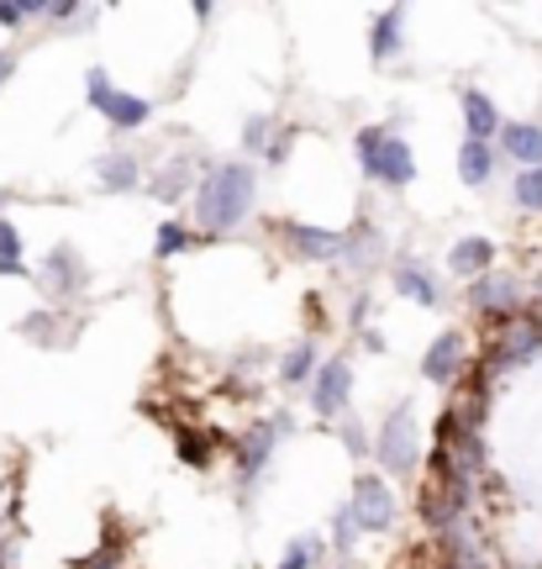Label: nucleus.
Masks as SVG:
<instances>
[{
    "instance_id": "1",
    "label": "nucleus",
    "mask_w": 542,
    "mask_h": 569,
    "mask_svg": "<svg viewBox=\"0 0 542 569\" xmlns=\"http://www.w3.org/2000/svg\"><path fill=\"white\" fill-rule=\"evenodd\" d=\"M253 206H259V164H248V158L211 164L190 190V211H196L200 232H217V238L238 232L253 217Z\"/></svg>"
},
{
    "instance_id": "2",
    "label": "nucleus",
    "mask_w": 542,
    "mask_h": 569,
    "mask_svg": "<svg viewBox=\"0 0 542 569\" xmlns=\"http://www.w3.org/2000/svg\"><path fill=\"white\" fill-rule=\"evenodd\" d=\"M353 148H358V169H364L374 185H385V190H406V185L416 179V154H411V143H406V137H400L390 122L358 127Z\"/></svg>"
},
{
    "instance_id": "3",
    "label": "nucleus",
    "mask_w": 542,
    "mask_h": 569,
    "mask_svg": "<svg viewBox=\"0 0 542 569\" xmlns=\"http://www.w3.org/2000/svg\"><path fill=\"white\" fill-rule=\"evenodd\" d=\"M432 544H437V565L442 569H500V554L479 517H448L432 532Z\"/></svg>"
},
{
    "instance_id": "4",
    "label": "nucleus",
    "mask_w": 542,
    "mask_h": 569,
    "mask_svg": "<svg viewBox=\"0 0 542 569\" xmlns=\"http://www.w3.org/2000/svg\"><path fill=\"white\" fill-rule=\"evenodd\" d=\"M374 459L385 464L390 480H411L421 469V454H416V401H395L390 416L379 422V438H374Z\"/></svg>"
},
{
    "instance_id": "5",
    "label": "nucleus",
    "mask_w": 542,
    "mask_h": 569,
    "mask_svg": "<svg viewBox=\"0 0 542 569\" xmlns=\"http://www.w3.org/2000/svg\"><path fill=\"white\" fill-rule=\"evenodd\" d=\"M437 475H454V480H479L490 475V448H484V433H458L454 422L442 416L437 422V454H432Z\"/></svg>"
},
{
    "instance_id": "6",
    "label": "nucleus",
    "mask_w": 542,
    "mask_h": 569,
    "mask_svg": "<svg viewBox=\"0 0 542 569\" xmlns=\"http://www.w3.org/2000/svg\"><path fill=\"white\" fill-rule=\"evenodd\" d=\"M538 353H542V338L532 332L527 317H521V322H505V328H496V338H490V353L479 359V385H496V380H505L511 370L532 364Z\"/></svg>"
},
{
    "instance_id": "7",
    "label": "nucleus",
    "mask_w": 542,
    "mask_h": 569,
    "mask_svg": "<svg viewBox=\"0 0 542 569\" xmlns=\"http://www.w3.org/2000/svg\"><path fill=\"white\" fill-rule=\"evenodd\" d=\"M469 307H475L484 322H496V328L521 322V317H527V284H521L517 275H505V269H490V275H479V280L469 284Z\"/></svg>"
},
{
    "instance_id": "8",
    "label": "nucleus",
    "mask_w": 542,
    "mask_h": 569,
    "mask_svg": "<svg viewBox=\"0 0 542 569\" xmlns=\"http://www.w3.org/2000/svg\"><path fill=\"white\" fill-rule=\"evenodd\" d=\"M295 433V422H290V412L284 416H259L248 433L238 438V480L242 490H253V485L263 480V469H269V459H274V443L290 438Z\"/></svg>"
},
{
    "instance_id": "9",
    "label": "nucleus",
    "mask_w": 542,
    "mask_h": 569,
    "mask_svg": "<svg viewBox=\"0 0 542 569\" xmlns=\"http://www.w3.org/2000/svg\"><path fill=\"white\" fill-rule=\"evenodd\" d=\"M38 284H43L59 307H64V301H80V296L90 290V263L80 259L74 242H59V248H48L43 269H38Z\"/></svg>"
},
{
    "instance_id": "10",
    "label": "nucleus",
    "mask_w": 542,
    "mask_h": 569,
    "mask_svg": "<svg viewBox=\"0 0 542 569\" xmlns=\"http://www.w3.org/2000/svg\"><path fill=\"white\" fill-rule=\"evenodd\" d=\"M311 412L322 416V422H343L347 416V401H353V364H347L343 353L337 359H326L322 370L311 374Z\"/></svg>"
},
{
    "instance_id": "11",
    "label": "nucleus",
    "mask_w": 542,
    "mask_h": 569,
    "mask_svg": "<svg viewBox=\"0 0 542 569\" xmlns=\"http://www.w3.org/2000/svg\"><path fill=\"white\" fill-rule=\"evenodd\" d=\"M347 511H353L358 532H390L395 517H400L390 485L379 480V475H358V480H353V501H347Z\"/></svg>"
},
{
    "instance_id": "12",
    "label": "nucleus",
    "mask_w": 542,
    "mask_h": 569,
    "mask_svg": "<svg viewBox=\"0 0 542 569\" xmlns=\"http://www.w3.org/2000/svg\"><path fill=\"white\" fill-rule=\"evenodd\" d=\"M463 370H469V343H463V332H437L432 343H427V353H421V374L432 380V385H458L463 380Z\"/></svg>"
},
{
    "instance_id": "13",
    "label": "nucleus",
    "mask_w": 542,
    "mask_h": 569,
    "mask_svg": "<svg viewBox=\"0 0 542 569\" xmlns=\"http://www.w3.org/2000/svg\"><path fill=\"white\" fill-rule=\"evenodd\" d=\"M280 242L301 263H337L343 259V232L326 227H305V221H280Z\"/></svg>"
},
{
    "instance_id": "14",
    "label": "nucleus",
    "mask_w": 542,
    "mask_h": 569,
    "mask_svg": "<svg viewBox=\"0 0 542 569\" xmlns=\"http://www.w3.org/2000/svg\"><path fill=\"white\" fill-rule=\"evenodd\" d=\"M22 338L27 343H38V349H74V338H80V322H69L59 307H38L22 317Z\"/></svg>"
},
{
    "instance_id": "15",
    "label": "nucleus",
    "mask_w": 542,
    "mask_h": 569,
    "mask_svg": "<svg viewBox=\"0 0 542 569\" xmlns=\"http://www.w3.org/2000/svg\"><path fill=\"white\" fill-rule=\"evenodd\" d=\"M347 275H374L385 263V232L374 221H358L353 232H343V259H337Z\"/></svg>"
},
{
    "instance_id": "16",
    "label": "nucleus",
    "mask_w": 542,
    "mask_h": 569,
    "mask_svg": "<svg viewBox=\"0 0 542 569\" xmlns=\"http://www.w3.org/2000/svg\"><path fill=\"white\" fill-rule=\"evenodd\" d=\"M442 416L454 422L458 433H484V416H490V385H479V380H458Z\"/></svg>"
},
{
    "instance_id": "17",
    "label": "nucleus",
    "mask_w": 542,
    "mask_h": 569,
    "mask_svg": "<svg viewBox=\"0 0 542 569\" xmlns=\"http://www.w3.org/2000/svg\"><path fill=\"white\" fill-rule=\"evenodd\" d=\"M496 154L517 158L521 169H542V122H500Z\"/></svg>"
},
{
    "instance_id": "18",
    "label": "nucleus",
    "mask_w": 542,
    "mask_h": 569,
    "mask_svg": "<svg viewBox=\"0 0 542 569\" xmlns=\"http://www.w3.org/2000/svg\"><path fill=\"white\" fill-rule=\"evenodd\" d=\"M400 48H406V6H385L369 22V59L374 64H390Z\"/></svg>"
},
{
    "instance_id": "19",
    "label": "nucleus",
    "mask_w": 542,
    "mask_h": 569,
    "mask_svg": "<svg viewBox=\"0 0 542 569\" xmlns=\"http://www.w3.org/2000/svg\"><path fill=\"white\" fill-rule=\"evenodd\" d=\"M390 280H395V290H400L406 301H416V307H427V311L442 307V290H437V280L427 275V263H416V259H395Z\"/></svg>"
},
{
    "instance_id": "20",
    "label": "nucleus",
    "mask_w": 542,
    "mask_h": 569,
    "mask_svg": "<svg viewBox=\"0 0 542 569\" xmlns=\"http://www.w3.org/2000/svg\"><path fill=\"white\" fill-rule=\"evenodd\" d=\"M206 169H211V158H169V169H164V175H153L148 190L169 206V200H179L185 190H196V179L206 175Z\"/></svg>"
},
{
    "instance_id": "21",
    "label": "nucleus",
    "mask_w": 542,
    "mask_h": 569,
    "mask_svg": "<svg viewBox=\"0 0 542 569\" xmlns=\"http://www.w3.org/2000/svg\"><path fill=\"white\" fill-rule=\"evenodd\" d=\"M458 106H463V127H469V137H475V143H490V137L500 132V106L484 95V90L463 85V90H458Z\"/></svg>"
},
{
    "instance_id": "22",
    "label": "nucleus",
    "mask_w": 542,
    "mask_h": 569,
    "mask_svg": "<svg viewBox=\"0 0 542 569\" xmlns=\"http://www.w3.org/2000/svg\"><path fill=\"white\" fill-rule=\"evenodd\" d=\"M448 269H454L458 280L490 275V269H496V242L490 238H458L454 248H448Z\"/></svg>"
},
{
    "instance_id": "23",
    "label": "nucleus",
    "mask_w": 542,
    "mask_h": 569,
    "mask_svg": "<svg viewBox=\"0 0 542 569\" xmlns=\"http://www.w3.org/2000/svg\"><path fill=\"white\" fill-rule=\"evenodd\" d=\"M496 143H475V137H463V148H458V179L469 185V190H484L490 179H496Z\"/></svg>"
},
{
    "instance_id": "24",
    "label": "nucleus",
    "mask_w": 542,
    "mask_h": 569,
    "mask_svg": "<svg viewBox=\"0 0 542 569\" xmlns=\"http://www.w3.org/2000/svg\"><path fill=\"white\" fill-rule=\"evenodd\" d=\"M95 179H101V190H137L143 185V164H137V154H127V148H116V154H101L95 158Z\"/></svg>"
},
{
    "instance_id": "25",
    "label": "nucleus",
    "mask_w": 542,
    "mask_h": 569,
    "mask_svg": "<svg viewBox=\"0 0 542 569\" xmlns=\"http://www.w3.org/2000/svg\"><path fill=\"white\" fill-rule=\"evenodd\" d=\"M101 116H106V122H111L116 132H137V127H148L153 106L143 101V95H127V90H116L106 106H101Z\"/></svg>"
},
{
    "instance_id": "26",
    "label": "nucleus",
    "mask_w": 542,
    "mask_h": 569,
    "mask_svg": "<svg viewBox=\"0 0 542 569\" xmlns=\"http://www.w3.org/2000/svg\"><path fill=\"white\" fill-rule=\"evenodd\" d=\"M322 370V353H316V343L311 338H301V343H290L280 359V380L284 385H311V374Z\"/></svg>"
},
{
    "instance_id": "27",
    "label": "nucleus",
    "mask_w": 542,
    "mask_h": 569,
    "mask_svg": "<svg viewBox=\"0 0 542 569\" xmlns=\"http://www.w3.org/2000/svg\"><path fill=\"white\" fill-rule=\"evenodd\" d=\"M322 565H326V544L316 532H305V538H295V544L284 548V559L274 569H322Z\"/></svg>"
},
{
    "instance_id": "28",
    "label": "nucleus",
    "mask_w": 542,
    "mask_h": 569,
    "mask_svg": "<svg viewBox=\"0 0 542 569\" xmlns=\"http://www.w3.org/2000/svg\"><path fill=\"white\" fill-rule=\"evenodd\" d=\"M190 248V227L185 221H158V232H153V254L158 259H179Z\"/></svg>"
},
{
    "instance_id": "29",
    "label": "nucleus",
    "mask_w": 542,
    "mask_h": 569,
    "mask_svg": "<svg viewBox=\"0 0 542 569\" xmlns=\"http://www.w3.org/2000/svg\"><path fill=\"white\" fill-rule=\"evenodd\" d=\"M174 448H179V464H190V469H206V464H211V438H200L196 427H179V433H174Z\"/></svg>"
},
{
    "instance_id": "30",
    "label": "nucleus",
    "mask_w": 542,
    "mask_h": 569,
    "mask_svg": "<svg viewBox=\"0 0 542 569\" xmlns=\"http://www.w3.org/2000/svg\"><path fill=\"white\" fill-rule=\"evenodd\" d=\"M274 132H280V122H274V116H253V122L242 127V154L263 158V148L274 143Z\"/></svg>"
},
{
    "instance_id": "31",
    "label": "nucleus",
    "mask_w": 542,
    "mask_h": 569,
    "mask_svg": "<svg viewBox=\"0 0 542 569\" xmlns=\"http://www.w3.org/2000/svg\"><path fill=\"white\" fill-rule=\"evenodd\" d=\"M353 548H358V523H353V511H337V517H332V554H337V559H353Z\"/></svg>"
},
{
    "instance_id": "32",
    "label": "nucleus",
    "mask_w": 542,
    "mask_h": 569,
    "mask_svg": "<svg viewBox=\"0 0 542 569\" xmlns=\"http://www.w3.org/2000/svg\"><path fill=\"white\" fill-rule=\"evenodd\" d=\"M511 196H517L521 211H542V169H521L517 185H511Z\"/></svg>"
},
{
    "instance_id": "33",
    "label": "nucleus",
    "mask_w": 542,
    "mask_h": 569,
    "mask_svg": "<svg viewBox=\"0 0 542 569\" xmlns=\"http://www.w3.org/2000/svg\"><path fill=\"white\" fill-rule=\"evenodd\" d=\"M111 95H116V85H111V74H106V69L95 64V69L85 74V101H90V111H101V106L111 101Z\"/></svg>"
},
{
    "instance_id": "34",
    "label": "nucleus",
    "mask_w": 542,
    "mask_h": 569,
    "mask_svg": "<svg viewBox=\"0 0 542 569\" xmlns=\"http://www.w3.org/2000/svg\"><path fill=\"white\" fill-rule=\"evenodd\" d=\"M0 259H22V232H17V221L0 217Z\"/></svg>"
},
{
    "instance_id": "35",
    "label": "nucleus",
    "mask_w": 542,
    "mask_h": 569,
    "mask_svg": "<svg viewBox=\"0 0 542 569\" xmlns=\"http://www.w3.org/2000/svg\"><path fill=\"white\" fill-rule=\"evenodd\" d=\"M369 311H374L369 290H358V296H353V307H347V322H353V328L364 332V328H369Z\"/></svg>"
},
{
    "instance_id": "36",
    "label": "nucleus",
    "mask_w": 542,
    "mask_h": 569,
    "mask_svg": "<svg viewBox=\"0 0 542 569\" xmlns=\"http://www.w3.org/2000/svg\"><path fill=\"white\" fill-rule=\"evenodd\" d=\"M290 137H295V132H290V127H284V132H274V143L263 148V164H284V158H290Z\"/></svg>"
},
{
    "instance_id": "37",
    "label": "nucleus",
    "mask_w": 542,
    "mask_h": 569,
    "mask_svg": "<svg viewBox=\"0 0 542 569\" xmlns=\"http://www.w3.org/2000/svg\"><path fill=\"white\" fill-rule=\"evenodd\" d=\"M343 443L353 448V454H364V427H358L353 416H343Z\"/></svg>"
},
{
    "instance_id": "38",
    "label": "nucleus",
    "mask_w": 542,
    "mask_h": 569,
    "mask_svg": "<svg viewBox=\"0 0 542 569\" xmlns=\"http://www.w3.org/2000/svg\"><path fill=\"white\" fill-rule=\"evenodd\" d=\"M0 280H32L27 259H0Z\"/></svg>"
},
{
    "instance_id": "39",
    "label": "nucleus",
    "mask_w": 542,
    "mask_h": 569,
    "mask_svg": "<svg viewBox=\"0 0 542 569\" xmlns=\"http://www.w3.org/2000/svg\"><path fill=\"white\" fill-rule=\"evenodd\" d=\"M358 343H364V349H369V353H385V349H390V343H385V332H374V328H364V332H358Z\"/></svg>"
},
{
    "instance_id": "40",
    "label": "nucleus",
    "mask_w": 542,
    "mask_h": 569,
    "mask_svg": "<svg viewBox=\"0 0 542 569\" xmlns=\"http://www.w3.org/2000/svg\"><path fill=\"white\" fill-rule=\"evenodd\" d=\"M11 74H17V59H11V53H6V48H0V90L11 85Z\"/></svg>"
},
{
    "instance_id": "41",
    "label": "nucleus",
    "mask_w": 542,
    "mask_h": 569,
    "mask_svg": "<svg viewBox=\"0 0 542 569\" xmlns=\"http://www.w3.org/2000/svg\"><path fill=\"white\" fill-rule=\"evenodd\" d=\"M0 569H17V544L11 538H0Z\"/></svg>"
},
{
    "instance_id": "42",
    "label": "nucleus",
    "mask_w": 542,
    "mask_h": 569,
    "mask_svg": "<svg viewBox=\"0 0 542 569\" xmlns=\"http://www.w3.org/2000/svg\"><path fill=\"white\" fill-rule=\"evenodd\" d=\"M527 322H532V332L542 338V307H527Z\"/></svg>"
},
{
    "instance_id": "43",
    "label": "nucleus",
    "mask_w": 542,
    "mask_h": 569,
    "mask_svg": "<svg viewBox=\"0 0 542 569\" xmlns=\"http://www.w3.org/2000/svg\"><path fill=\"white\" fill-rule=\"evenodd\" d=\"M337 569H358V565H353V559H343V565H337Z\"/></svg>"
},
{
    "instance_id": "44",
    "label": "nucleus",
    "mask_w": 542,
    "mask_h": 569,
    "mask_svg": "<svg viewBox=\"0 0 542 569\" xmlns=\"http://www.w3.org/2000/svg\"><path fill=\"white\" fill-rule=\"evenodd\" d=\"M0 523H6V506H0ZM0 538H6V532H0Z\"/></svg>"
},
{
    "instance_id": "45",
    "label": "nucleus",
    "mask_w": 542,
    "mask_h": 569,
    "mask_svg": "<svg viewBox=\"0 0 542 569\" xmlns=\"http://www.w3.org/2000/svg\"><path fill=\"white\" fill-rule=\"evenodd\" d=\"M0 206H6V190H0Z\"/></svg>"
}]
</instances>
